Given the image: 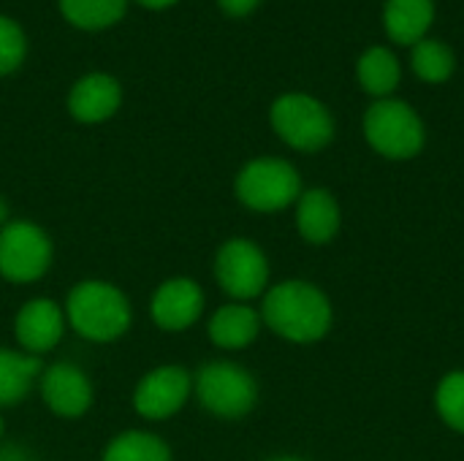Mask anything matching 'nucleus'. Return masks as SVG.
Returning a JSON list of instances; mask_svg holds the SVG:
<instances>
[{
    "mask_svg": "<svg viewBox=\"0 0 464 461\" xmlns=\"http://www.w3.org/2000/svg\"><path fill=\"white\" fill-rule=\"evenodd\" d=\"M215 280L234 302H253L269 288V258L247 236H231L215 255Z\"/></svg>",
    "mask_w": 464,
    "mask_h": 461,
    "instance_id": "nucleus-8",
    "label": "nucleus"
},
{
    "mask_svg": "<svg viewBox=\"0 0 464 461\" xmlns=\"http://www.w3.org/2000/svg\"><path fill=\"white\" fill-rule=\"evenodd\" d=\"M27 54V35L19 22L0 14V76L14 73Z\"/></svg>",
    "mask_w": 464,
    "mask_h": 461,
    "instance_id": "nucleus-23",
    "label": "nucleus"
},
{
    "mask_svg": "<svg viewBox=\"0 0 464 461\" xmlns=\"http://www.w3.org/2000/svg\"><path fill=\"white\" fill-rule=\"evenodd\" d=\"M435 22V0H386L383 27L394 43L416 46Z\"/></svg>",
    "mask_w": 464,
    "mask_h": 461,
    "instance_id": "nucleus-16",
    "label": "nucleus"
},
{
    "mask_svg": "<svg viewBox=\"0 0 464 461\" xmlns=\"http://www.w3.org/2000/svg\"><path fill=\"white\" fill-rule=\"evenodd\" d=\"M54 258L49 234L30 220H11L0 228V277L14 285L41 280Z\"/></svg>",
    "mask_w": 464,
    "mask_h": 461,
    "instance_id": "nucleus-7",
    "label": "nucleus"
},
{
    "mask_svg": "<svg viewBox=\"0 0 464 461\" xmlns=\"http://www.w3.org/2000/svg\"><path fill=\"white\" fill-rule=\"evenodd\" d=\"M411 65L413 73L427 82V84H443L454 76L457 68V57L451 52V46H446L443 41L435 38H424L413 46L411 52Z\"/></svg>",
    "mask_w": 464,
    "mask_h": 461,
    "instance_id": "nucleus-21",
    "label": "nucleus"
},
{
    "mask_svg": "<svg viewBox=\"0 0 464 461\" xmlns=\"http://www.w3.org/2000/svg\"><path fill=\"white\" fill-rule=\"evenodd\" d=\"M356 79L362 90L372 95L375 101L392 98V92L400 87V79H402L397 54L386 46H370L356 62Z\"/></svg>",
    "mask_w": 464,
    "mask_h": 461,
    "instance_id": "nucleus-18",
    "label": "nucleus"
},
{
    "mask_svg": "<svg viewBox=\"0 0 464 461\" xmlns=\"http://www.w3.org/2000/svg\"><path fill=\"white\" fill-rule=\"evenodd\" d=\"M204 291L190 277H169L163 280L150 299V318L160 331L179 334L198 323L204 315Z\"/></svg>",
    "mask_w": 464,
    "mask_h": 461,
    "instance_id": "nucleus-11",
    "label": "nucleus"
},
{
    "mask_svg": "<svg viewBox=\"0 0 464 461\" xmlns=\"http://www.w3.org/2000/svg\"><path fill=\"white\" fill-rule=\"evenodd\" d=\"M38 394L57 418H68V421L82 418L95 399L87 372L71 361H57L44 367L38 378Z\"/></svg>",
    "mask_w": 464,
    "mask_h": 461,
    "instance_id": "nucleus-10",
    "label": "nucleus"
},
{
    "mask_svg": "<svg viewBox=\"0 0 464 461\" xmlns=\"http://www.w3.org/2000/svg\"><path fill=\"white\" fill-rule=\"evenodd\" d=\"M136 3L144 5V8H150V11H163V8L174 5L177 0H136Z\"/></svg>",
    "mask_w": 464,
    "mask_h": 461,
    "instance_id": "nucleus-26",
    "label": "nucleus"
},
{
    "mask_svg": "<svg viewBox=\"0 0 464 461\" xmlns=\"http://www.w3.org/2000/svg\"><path fill=\"white\" fill-rule=\"evenodd\" d=\"M65 310L46 296H35L24 302L14 315V340L19 351L30 356H44L54 351L65 334Z\"/></svg>",
    "mask_w": 464,
    "mask_h": 461,
    "instance_id": "nucleus-12",
    "label": "nucleus"
},
{
    "mask_svg": "<svg viewBox=\"0 0 464 461\" xmlns=\"http://www.w3.org/2000/svg\"><path fill=\"white\" fill-rule=\"evenodd\" d=\"M193 394L198 405L223 421H239L258 405V383L253 372L237 361H207L193 375Z\"/></svg>",
    "mask_w": 464,
    "mask_h": 461,
    "instance_id": "nucleus-3",
    "label": "nucleus"
},
{
    "mask_svg": "<svg viewBox=\"0 0 464 461\" xmlns=\"http://www.w3.org/2000/svg\"><path fill=\"white\" fill-rule=\"evenodd\" d=\"M261 312L245 302H228L218 307L207 323V337L220 351H242L261 334Z\"/></svg>",
    "mask_w": 464,
    "mask_h": 461,
    "instance_id": "nucleus-15",
    "label": "nucleus"
},
{
    "mask_svg": "<svg viewBox=\"0 0 464 461\" xmlns=\"http://www.w3.org/2000/svg\"><path fill=\"white\" fill-rule=\"evenodd\" d=\"M272 130L296 152H321L334 139L332 111L307 92H285L269 109Z\"/></svg>",
    "mask_w": 464,
    "mask_h": 461,
    "instance_id": "nucleus-6",
    "label": "nucleus"
},
{
    "mask_svg": "<svg viewBox=\"0 0 464 461\" xmlns=\"http://www.w3.org/2000/svg\"><path fill=\"white\" fill-rule=\"evenodd\" d=\"M3 432H5V424H3V416H0V443H3Z\"/></svg>",
    "mask_w": 464,
    "mask_h": 461,
    "instance_id": "nucleus-29",
    "label": "nucleus"
},
{
    "mask_svg": "<svg viewBox=\"0 0 464 461\" xmlns=\"http://www.w3.org/2000/svg\"><path fill=\"white\" fill-rule=\"evenodd\" d=\"M364 139L386 160H411L427 144L419 111L400 98H381L364 111Z\"/></svg>",
    "mask_w": 464,
    "mask_h": 461,
    "instance_id": "nucleus-4",
    "label": "nucleus"
},
{
    "mask_svg": "<svg viewBox=\"0 0 464 461\" xmlns=\"http://www.w3.org/2000/svg\"><path fill=\"white\" fill-rule=\"evenodd\" d=\"M296 231L307 245H329L343 226V209L340 201L334 198L332 190L326 187H310L302 190V196L296 198Z\"/></svg>",
    "mask_w": 464,
    "mask_h": 461,
    "instance_id": "nucleus-14",
    "label": "nucleus"
},
{
    "mask_svg": "<svg viewBox=\"0 0 464 461\" xmlns=\"http://www.w3.org/2000/svg\"><path fill=\"white\" fill-rule=\"evenodd\" d=\"M0 461H35L24 446L16 443H0Z\"/></svg>",
    "mask_w": 464,
    "mask_h": 461,
    "instance_id": "nucleus-25",
    "label": "nucleus"
},
{
    "mask_svg": "<svg viewBox=\"0 0 464 461\" xmlns=\"http://www.w3.org/2000/svg\"><path fill=\"white\" fill-rule=\"evenodd\" d=\"M302 190L304 187H302L299 168L291 160L272 158V155L247 160L234 179V193L239 204L264 215L294 206Z\"/></svg>",
    "mask_w": 464,
    "mask_h": 461,
    "instance_id": "nucleus-5",
    "label": "nucleus"
},
{
    "mask_svg": "<svg viewBox=\"0 0 464 461\" xmlns=\"http://www.w3.org/2000/svg\"><path fill=\"white\" fill-rule=\"evenodd\" d=\"M68 326L90 342L120 340L133 321V307L128 296L106 280H82L68 291L65 299Z\"/></svg>",
    "mask_w": 464,
    "mask_h": 461,
    "instance_id": "nucleus-2",
    "label": "nucleus"
},
{
    "mask_svg": "<svg viewBox=\"0 0 464 461\" xmlns=\"http://www.w3.org/2000/svg\"><path fill=\"white\" fill-rule=\"evenodd\" d=\"M122 106V87L111 73H84L68 92V111L82 125H98L111 120Z\"/></svg>",
    "mask_w": 464,
    "mask_h": 461,
    "instance_id": "nucleus-13",
    "label": "nucleus"
},
{
    "mask_svg": "<svg viewBox=\"0 0 464 461\" xmlns=\"http://www.w3.org/2000/svg\"><path fill=\"white\" fill-rule=\"evenodd\" d=\"M101 461H174L169 443L147 429H125L109 440Z\"/></svg>",
    "mask_w": 464,
    "mask_h": 461,
    "instance_id": "nucleus-19",
    "label": "nucleus"
},
{
    "mask_svg": "<svg viewBox=\"0 0 464 461\" xmlns=\"http://www.w3.org/2000/svg\"><path fill=\"white\" fill-rule=\"evenodd\" d=\"M218 5L223 8V14L242 19V16H250L261 5V0H218Z\"/></svg>",
    "mask_w": 464,
    "mask_h": 461,
    "instance_id": "nucleus-24",
    "label": "nucleus"
},
{
    "mask_svg": "<svg viewBox=\"0 0 464 461\" xmlns=\"http://www.w3.org/2000/svg\"><path fill=\"white\" fill-rule=\"evenodd\" d=\"M44 372V361L24 351L0 348V408L19 405L30 397Z\"/></svg>",
    "mask_w": 464,
    "mask_h": 461,
    "instance_id": "nucleus-17",
    "label": "nucleus"
},
{
    "mask_svg": "<svg viewBox=\"0 0 464 461\" xmlns=\"http://www.w3.org/2000/svg\"><path fill=\"white\" fill-rule=\"evenodd\" d=\"M435 410L449 429L464 435V370H454L440 378L435 389Z\"/></svg>",
    "mask_w": 464,
    "mask_h": 461,
    "instance_id": "nucleus-22",
    "label": "nucleus"
},
{
    "mask_svg": "<svg viewBox=\"0 0 464 461\" xmlns=\"http://www.w3.org/2000/svg\"><path fill=\"white\" fill-rule=\"evenodd\" d=\"M193 397V375L182 364H160L150 370L133 391V408L144 421H166L177 416Z\"/></svg>",
    "mask_w": 464,
    "mask_h": 461,
    "instance_id": "nucleus-9",
    "label": "nucleus"
},
{
    "mask_svg": "<svg viewBox=\"0 0 464 461\" xmlns=\"http://www.w3.org/2000/svg\"><path fill=\"white\" fill-rule=\"evenodd\" d=\"M269 461H307V459H302V456H277V459H269Z\"/></svg>",
    "mask_w": 464,
    "mask_h": 461,
    "instance_id": "nucleus-28",
    "label": "nucleus"
},
{
    "mask_svg": "<svg viewBox=\"0 0 464 461\" xmlns=\"http://www.w3.org/2000/svg\"><path fill=\"white\" fill-rule=\"evenodd\" d=\"M258 312L272 334L294 345L324 340L334 323L329 296L310 280H283L269 285Z\"/></svg>",
    "mask_w": 464,
    "mask_h": 461,
    "instance_id": "nucleus-1",
    "label": "nucleus"
},
{
    "mask_svg": "<svg viewBox=\"0 0 464 461\" xmlns=\"http://www.w3.org/2000/svg\"><path fill=\"white\" fill-rule=\"evenodd\" d=\"M5 223H11V206H8V201L0 196V228H3Z\"/></svg>",
    "mask_w": 464,
    "mask_h": 461,
    "instance_id": "nucleus-27",
    "label": "nucleus"
},
{
    "mask_svg": "<svg viewBox=\"0 0 464 461\" xmlns=\"http://www.w3.org/2000/svg\"><path fill=\"white\" fill-rule=\"evenodd\" d=\"M57 5L63 19L79 30H106L128 11V0H57Z\"/></svg>",
    "mask_w": 464,
    "mask_h": 461,
    "instance_id": "nucleus-20",
    "label": "nucleus"
}]
</instances>
